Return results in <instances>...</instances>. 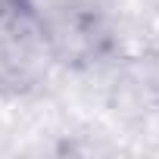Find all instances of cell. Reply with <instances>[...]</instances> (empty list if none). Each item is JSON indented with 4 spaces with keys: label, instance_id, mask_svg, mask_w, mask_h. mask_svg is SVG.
<instances>
[{
    "label": "cell",
    "instance_id": "2",
    "mask_svg": "<svg viewBox=\"0 0 159 159\" xmlns=\"http://www.w3.org/2000/svg\"><path fill=\"white\" fill-rule=\"evenodd\" d=\"M59 62H97L109 50V31L94 10H78L62 19H50Z\"/></svg>",
    "mask_w": 159,
    "mask_h": 159
},
{
    "label": "cell",
    "instance_id": "1",
    "mask_svg": "<svg viewBox=\"0 0 159 159\" xmlns=\"http://www.w3.org/2000/svg\"><path fill=\"white\" fill-rule=\"evenodd\" d=\"M59 66L50 16L34 0H0V94L28 97Z\"/></svg>",
    "mask_w": 159,
    "mask_h": 159
}]
</instances>
